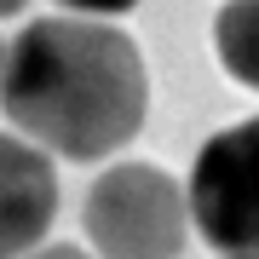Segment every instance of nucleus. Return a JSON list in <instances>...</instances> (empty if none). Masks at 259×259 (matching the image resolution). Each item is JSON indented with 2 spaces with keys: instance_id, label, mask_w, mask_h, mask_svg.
Masks as SVG:
<instances>
[{
  "instance_id": "7ed1b4c3",
  "label": "nucleus",
  "mask_w": 259,
  "mask_h": 259,
  "mask_svg": "<svg viewBox=\"0 0 259 259\" xmlns=\"http://www.w3.org/2000/svg\"><path fill=\"white\" fill-rule=\"evenodd\" d=\"M190 225L219 253H259V115L213 133L190 161Z\"/></svg>"
},
{
  "instance_id": "20e7f679",
  "label": "nucleus",
  "mask_w": 259,
  "mask_h": 259,
  "mask_svg": "<svg viewBox=\"0 0 259 259\" xmlns=\"http://www.w3.org/2000/svg\"><path fill=\"white\" fill-rule=\"evenodd\" d=\"M58 219V167L40 144L0 133V259L40 248Z\"/></svg>"
},
{
  "instance_id": "6e6552de",
  "label": "nucleus",
  "mask_w": 259,
  "mask_h": 259,
  "mask_svg": "<svg viewBox=\"0 0 259 259\" xmlns=\"http://www.w3.org/2000/svg\"><path fill=\"white\" fill-rule=\"evenodd\" d=\"M23 6H29V0H0V18H18Z\"/></svg>"
},
{
  "instance_id": "0eeeda50",
  "label": "nucleus",
  "mask_w": 259,
  "mask_h": 259,
  "mask_svg": "<svg viewBox=\"0 0 259 259\" xmlns=\"http://www.w3.org/2000/svg\"><path fill=\"white\" fill-rule=\"evenodd\" d=\"M18 259H93V253H81V248H69V242H40V248H29Z\"/></svg>"
},
{
  "instance_id": "f03ea898",
  "label": "nucleus",
  "mask_w": 259,
  "mask_h": 259,
  "mask_svg": "<svg viewBox=\"0 0 259 259\" xmlns=\"http://www.w3.org/2000/svg\"><path fill=\"white\" fill-rule=\"evenodd\" d=\"M98 259H179L190 231V202L173 173L150 161H115L93 179L81 207Z\"/></svg>"
},
{
  "instance_id": "423d86ee",
  "label": "nucleus",
  "mask_w": 259,
  "mask_h": 259,
  "mask_svg": "<svg viewBox=\"0 0 259 259\" xmlns=\"http://www.w3.org/2000/svg\"><path fill=\"white\" fill-rule=\"evenodd\" d=\"M139 0H58V12H75V18H121V12H133Z\"/></svg>"
},
{
  "instance_id": "1a4fd4ad",
  "label": "nucleus",
  "mask_w": 259,
  "mask_h": 259,
  "mask_svg": "<svg viewBox=\"0 0 259 259\" xmlns=\"http://www.w3.org/2000/svg\"><path fill=\"white\" fill-rule=\"evenodd\" d=\"M225 259H259V253H225Z\"/></svg>"
},
{
  "instance_id": "f257e3e1",
  "label": "nucleus",
  "mask_w": 259,
  "mask_h": 259,
  "mask_svg": "<svg viewBox=\"0 0 259 259\" xmlns=\"http://www.w3.org/2000/svg\"><path fill=\"white\" fill-rule=\"evenodd\" d=\"M0 110L18 139L64 161H104L139 139L150 115V69L127 29L110 18H52L23 23L6 40Z\"/></svg>"
},
{
  "instance_id": "9d476101",
  "label": "nucleus",
  "mask_w": 259,
  "mask_h": 259,
  "mask_svg": "<svg viewBox=\"0 0 259 259\" xmlns=\"http://www.w3.org/2000/svg\"><path fill=\"white\" fill-rule=\"evenodd\" d=\"M0 69H6V40H0Z\"/></svg>"
},
{
  "instance_id": "39448f33",
  "label": "nucleus",
  "mask_w": 259,
  "mask_h": 259,
  "mask_svg": "<svg viewBox=\"0 0 259 259\" xmlns=\"http://www.w3.org/2000/svg\"><path fill=\"white\" fill-rule=\"evenodd\" d=\"M213 52L231 81L259 93V0H225L213 18Z\"/></svg>"
}]
</instances>
